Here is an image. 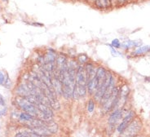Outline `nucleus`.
<instances>
[{
	"mask_svg": "<svg viewBox=\"0 0 150 137\" xmlns=\"http://www.w3.org/2000/svg\"><path fill=\"white\" fill-rule=\"evenodd\" d=\"M19 119H20L21 121H23V122H30L32 119H34V117L25 112V113H22V114H20V118Z\"/></svg>",
	"mask_w": 150,
	"mask_h": 137,
	"instance_id": "nucleus-9",
	"label": "nucleus"
},
{
	"mask_svg": "<svg viewBox=\"0 0 150 137\" xmlns=\"http://www.w3.org/2000/svg\"><path fill=\"white\" fill-rule=\"evenodd\" d=\"M87 92L86 87V72L85 66L79 65L76 73V84L74 97L80 98L86 97Z\"/></svg>",
	"mask_w": 150,
	"mask_h": 137,
	"instance_id": "nucleus-2",
	"label": "nucleus"
},
{
	"mask_svg": "<svg viewBox=\"0 0 150 137\" xmlns=\"http://www.w3.org/2000/svg\"><path fill=\"white\" fill-rule=\"evenodd\" d=\"M150 51V47L149 46H144V47H142V48H138L136 51L135 52V55H142V54H144V53H146V52H149Z\"/></svg>",
	"mask_w": 150,
	"mask_h": 137,
	"instance_id": "nucleus-11",
	"label": "nucleus"
},
{
	"mask_svg": "<svg viewBox=\"0 0 150 137\" xmlns=\"http://www.w3.org/2000/svg\"><path fill=\"white\" fill-rule=\"evenodd\" d=\"M134 116H135V113H134V112H131V113H129V114L124 118L123 121L121 122L120 125L117 127V131H118L119 133H122L124 130L127 128V126L132 122V120L134 119Z\"/></svg>",
	"mask_w": 150,
	"mask_h": 137,
	"instance_id": "nucleus-7",
	"label": "nucleus"
},
{
	"mask_svg": "<svg viewBox=\"0 0 150 137\" xmlns=\"http://www.w3.org/2000/svg\"><path fill=\"white\" fill-rule=\"evenodd\" d=\"M115 78L112 75V77H111V80H110V82H109V86H108V87L106 89V91H105V94H104V96L102 97L101 100L100 101L102 104H105V102H106V100H108L109 98V97L112 95V92H113V90L115 89Z\"/></svg>",
	"mask_w": 150,
	"mask_h": 137,
	"instance_id": "nucleus-6",
	"label": "nucleus"
},
{
	"mask_svg": "<svg viewBox=\"0 0 150 137\" xmlns=\"http://www.w3.org/2000/svg\"><path fill=\"white\" fill-rule=\"evenodd\" d=\"M8 75H4V72H2V71H0V84L1 85L4 86L5 84V82H6V80H7V78H8Z\"/></svg>",
	"mask_w": 150,
	"mask_h": 137,
	"instance_id": "nucleus-12",
	"label": "nucleus"
},
{
	"mask_svg": "<svg viewBox=\"0 0 150 137\" xmlns=\"http://www.w3.org/2000/svg\"><path fill=\"white\" fill-rule=\"evenodd\" d=\"M94 109H95V102H94L93 100H90L88 102V104H87V110L90 113H92Z\"/></svg>",
	"mask_w": 150,
	"mask_h": 137,
	"instance_id": "nucleus-13",
	"label": "nucleus"
},
{
	"mask_svg": "<svg viewBox=\"0 0 150 137\" xmlns=\"http://www.w3.org/2000/svg\"><path fill=\"white\" fill-rule=\"evenodd\" d=\"M142 128V123L139 119L132 120V122L127 126V128L120 133L119 137H136Z\"/></svg>",
	"mask_w": 150,
	"mask_h": 137,
	"instance_id": "nucleus-4",
	"label": "nucleus"
},
{
	"mask_svg": "<svg viewBox=\"0 0 150 137\" xmlns=\"http://www.w3.org/2000/svg\"><path fill=\"white\" fill-rule=\"evenodd\" d=\"M111 77H112V74L107 73L106 79H105L104 84H103L100 88L98 89L97 91L96 92V93H95V99H96V100H97V101H100V100H101L102 97L104 96L105 91H106V89H107V87H108V86H109V82H110Z\"/></svg>",
	"mask_w": 150,
	"mask_h": 137,
	"instance_id": "nucleus-5",
	"label": "nucleus"
},
{
	"mask_svg": "<svg viewBox=\"0 0 150 137\" xmlns=\"http://www.w3.org/2000/svg\"><path fill=\"white\" fill-rule=\"evenodd\" d=\"M86 72V87L90 95H93L97 90L96 70L97 69L93 64L87 63L85 66Z\"/></svg>",
	"mask_w": 150,
	"mask_h": 137,
	"instance_id": "nucleus-3",
	"label": "nucleus"
},
{
	"mask_svg": "<svg viewBox=\"0 0 150 137\" xmlns=\"http://www.w3.org/2000/svg\"><path fill=\"white\" fill-rule=\"evenodd\" d=\"M78 65L74 61L68 62L67 69L64 70L62 78V95L66 99L74 97L76 84V73Z\"/></svg>",
	"mask_w": 150,
	"mask_h": 137,
	"instance_id": "nucleus-1",
	"label": "nucleus"
},
{
	"mask_svg": "<svg viewBox=\"0 0 150 137\" xmlns=\"http://www.w3.org/2000/svg\"><path fill=\"white\" fill-rule=\"evenodd\" d=\"M95 4L99 8H105L108 7L109 0H95Z\"/></svg>",
	"mask_w": 150,
	"mask_h": 137,
	"instance_id": "nucleus-10",
	"label": "nucleus"
},
{
	"mask_svg": "<svg viewBox=\"0 0 150 137\" xmlns=\"http://www.w3.org/2000/svg\"><path fill=\"white\" fill-rule=\"evenodd\" d=\"M112 45L114 47V48H119V47H120L119 41L117 40V39H114V40L112 42Z\"/></svg>",
	"mask_w": 150,
	"mask_h": 137,
	"instance_id": "nucleus-14",
	"label": "nucleus"
},
{
	"mask_svg": "<svg viewBox=\"0 0 150 137\" xmlns=\"http://www.w3.org/2000/svg\"><path fill=\"white\" fill-rule=\"evenodd\" d=\"M0 105H2V106L5 105V100H4V97L1 94H0Z\"/></svg>",
	"mask_w": 150,
	"mask_h": 137,
	"instance_id": "nucleus-15",
	"label": "nucleus"
},
{
	"mask_svg": "<svg viewBox=\"0 0 150 137\" xmlns=\"http://www.w3.org/2000/svg\"><path fill=\"white\" fill-rule=\"evenodd\" d=\"M122 117V111L121 109H117L110 115L109 119V123L111 125H115Z\"/></svg>",
	"mask_w": 150,
	"mask_h": 137,
	"instance_id": "nucleus-8",
	"label": "nucleus"
},
{
	"mask_svg": "<svg viewBox=\"0 0 150 137\" xmlns=\"http://www.w3.org/2000/svg\"><path fill=\"white\" fill-rule=\"evenodd\" d=\"M0 116H1V111H0Z\"/></svg>",
	"mask_w": 150,
	"mask_h": 137,
	"instance_id": "nucleus-17",
	"label": "nucleus"
},
{
	"mask_svg": "<svg viewBox=\"0 0 150 137\" xmlns=\"http://www.w3.org/2000/svg\"><path fill=\"white\" fill-rule=\"evenodd\" d=\"M127 0H118V2L119 3H124V2H126Z\"/></svg>",
	"mask_w": 150,
	"mask_h": 137,
	"instance_id": "nucleus-16",
	"label": "nucleus"
}]
</instances>
